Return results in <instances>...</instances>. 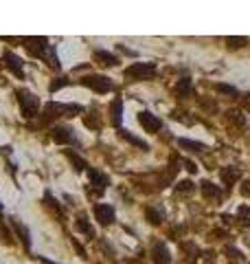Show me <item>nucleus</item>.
I'll use <instances>...</instances> for the list:
<instances>
[{
  "instance_id": "nucleus-9",
  "label": "nucleus",
  "mask_w": 250,
  "mask_h": 264,
  "mask_svg": "<svg viewBox=\"0 0 250 264\" xmlns=\"http://www.w3.org/2000/svg\"><path fill=\"white\" fill-rule=\"evenodd\" d=\"M138 124H141L143 130H147V132H158V130L162 128V121L156 115H151L149 110L138 112Z\"/></svg>"
},
{
  "instance_id": "nucleus-23",
  "label": "nucleus",
  "mask_w": 250,
  "mask_h": 264,
  "mask_svg": "<svg viewBox=\"0 0 250 264\" xmlns=\"http://www.w3.org/2000/svg\"><path fill=\"white\" fill-rule=\"evenodd\" d=\"M178 145H180V148H184V150H191V152H202V150H204L202 143H198V141H191V139H180Z\"/></svg>"
},
{
  "instance_id": "nucleus-29",
  "label": "nucleus",
  "mask_w": 250,
  "mask_h": 264,
  "mask_svg": "<svg viewBox=\"0 0 250 264\" xmlns=\"http://www.w3.org/2000/svg\"><path fill=\"white\" fill-rule=\"evenodd\" d=\"M215 91L217 93H226V95H233V97H237V91L233 86H226V84H215Z\"/></svg>"
},
{
  "instance_id": "nucleus-25",
  "label": "nucleus",
  "mask_w": 250,
  "mask_h": 264,
  "mask_svg": "<svg viewBox=\"0 0 250 264\" xmlns=\"http://www.w3.org/2000/svg\"><path fill=\"white\" fill-rule=\"evenodd\" d=\"M226 121L231 125H235V128H241V125H244V115H239L237 110H228L226 112Z\"/></svg>"
},
{
  "instance_id": "nucleus-5",
  "label": "nucleus",
  "mask_w": 250,
  "mask_h": 264,
  "mask_svg": "<svg viewBox=\"0 0 250 264\" xmlns=\"http://www.w3.org/2000/svg\"><path fill=\"white\" fill-rule=\"evenodd\" d=\"M51 137H53V141H55L57 145H75L77 143L75 130H73L71 125H64V124L53 125V128H51Z\"/></svg>"
},
{
  "instance_id": "nucleus-2",
  "label": "nucleus",
  "mask_w": 250,
  "mask_h": 264,
  "mask_svg": "<svg viewBox=\"0 0 250 264\" xmlns=\"http://www.w3.org/2000/svg\"><path fill=\"white\" fill-rule=\"evenodd\" d=\"M15 99L20 104V112H22L24 119H33L40 115V97L35 93H31L29 88H18L15 91Z\"/></svg>"
},
{
  "instance_id": "nucleus-10",
  "label": "nucleus",
  "mask_w": 250,
  "mask_h": 264,
  "mask_svg": "<svg viewBox=\"0 0 250 264\" xmlns=\"http://www.w3.org/2000/svg\"><path fill=\"white\" fill-rule=\"evenodd\" d=\"M171 255H169V249L165 247V242H154L151 245V262L154 264H169Z\"/></svg>"
},
{
  "instance_id": "nucleus-7",
  "label": "nucleus",
  "mask_w": 250,
  "mask_h": 264,
  "mask_svg": "<svg viewBox=\"0 0 250 264\" xmlns=\"http://www.w3.org/2000/svg\"><path fill=\"white\" fill-rule=\"evenodd\" d=\"M92 214H95V218L99 220V225H103V227H108L110 222H114V207L112 205L97 202V205L92 207Z\"/></svg>"
},
{
  "instance_id": "nucleus-24",
  "label": "nucleus",
  "mask_w": 250,
  "mask_h": 264,
  "mask_svg": "<svg viewBox=\"0 0 250 264\" xmlns=\"http://www.w3.org/2000/svg\"><path fill=\"white\" fill-rule=\"evenodd\" d=\"M68 84H71V82H68V77H66V75H59V77H55V79L48 84V91H51V93H57L59 88L68 86Z\"/></svg>"
},
{
  "instance_id": "nucleus-32",
  "label": "nucleus",
  "mask_w": 250,
  "mask_h": 264,
  "mask_svg": "<svg viewBox=\"0 0 250 264\" xmlns=\"http://www.w3.org/2000/svg\"><path fill=\"white\" fill-rule=\"evenodd\" d=\"M184 168L189 170V172H198V168H195V163H191V161H184Z\"/></svg>"
},
{
  "instance_id": "nucleus-13",
  "label": "nucleus",
  "mask_w": 250,
  "mask_h": 264,
  "mask_svg": "<svg viewBox=\"0 0 250 264\" xmlns=\"http://www.w3.org/2000/svg\"><path fill=\"white\" fill-rule=\"evenodd\" d=\"M92 60H95L97 64H101V66H117L118 64L117 55H112L110 51H103V48H97V51L92 53Z\"/></svg>"
},
{
  "instance_id": "nucleus-27",
  "label": "nucleus",
  "mask_w": 250,
  "mask_h": 264,
  "mask_svg": "<svg viewBox=\"0 0 250 264\" xmlns=\"http://www.w3.org/2000/svg\"><path fill=\"white\" fill-rule=\"evenodd\" d=\"M195 185L191 181H180L178 187H176V194H193Z\"/></svg>"
},
{
  "instance_id": "nucleus-21",
  "label": "nucleus",
  "mask_w": 250,
  "mask_h": 264,
  "mask_svg": "<svg viewBox=\"0 0 250 264\" xmlns=\"http://www.w3.org/2000/svg\"><path fill=\"white\" fill-rule=\"evenodd\" d=\"M14 238H15V235H14V231H11L9 227L5 225V222L0 220V242H2V245H7V247H11V245H14V242H15Z\"/></svg>"
},
{
  "instance_id": "nucleus-20",
  "label": "nucleus",
  "mask_w": 250,
  "mask_h": 264,
  "mask_svg": "<svg viewBox=\"0 0 250 264\" xmlns=\"http://www.w3.org/2000/svg\"><path fill=\"white\" fill-rule=\"evenodd\" d=\"M118 135L123 137V139L128 141V143H132V145H136V148H141V150H149V145L145 143V141H141L138 137H134V135H130L128 130H123V128H118Z\"/></svg>"
},
{
  "instance_id": "nucleus-17",
  "label": "nucleus",
  "mask_w": 250,
  "mask_h": 264,
  "mask_svg": "<svg viewBox=\"0 0 250 264\" xmlns=\"http://www.w3.org/2000/svg\"><path fill=\"white\" fill-rule=\"evenodd\" d=\"M64 156H66L68 161H71V165L77 170V172H84V170H86V172H88V168H90V165L86 163V161L79 156V154H75V152H73V150H64Z\"/></svg>"
},
{
  "instance_id": "nucleus-14",
  "label": "nucleus",
  "mask_w": 250,
  "mask_h": 264,
  "mask_svg": "<svg viewBox=\"0 0 250 264\" xmlns=\"http://www.w3.org/2000/svg\"><path fill=\"white\" fill-rule=\"evenodd\" d=\"M220 176H222L224 185L231 187V185H235V183L241 178V170L239 168H231V165H228V168H224L222 172H220Z\"/></svg>"
},
{
  "instance_id": "nucleus-18",
  "label": "nucleus",
  "mask_w": 250,
  "mask_h": 264,
  "mask_svg": "<svg viewBox=\"0 0 250 264\" xmlns=\"http://www.w3.org/2000/svg\"><path fill=\"white\" fill-rule=\"evenodd\" d=\"M202 194H204L206 201H220V198H222V189L217 187V185H213V183H208V181L202 183Z\"/></svg>"
},
{
  "instance_id": "nucleus-11",
  "label": "nucleus",
  "mask_w": 250,
  "mask_h": 264,
  "mask_svg": "<svg viewBox=\"0 0 250 264\" xmlns=\"http://www.w3.org/2000/svg\"><path fill=\"white\" fill-rule=\"evenodd\" d=\"M121 121H123V99L114 97L112 104H110V124L114 128H121Z\"/></svg>"
},
{
  "instance_id": "nucleus-33",
  "label": "nucleus",
  "mask_w": 250,
  "mask_h": 264,
  "mask_svg": "<svg viewBox=\"0 0 250 264\" xmlns=\"http://www.w3.org/2000/svg\"><path fill=\"white\" fill-rule=\"evenodd\" d=\"M40 262L42 264H55V262H51V260H46V258H40Z\"/></svg>"
},
{
  "instance_id": "nucleus-3",
  "label": "nucleus",
  "mask_w": 250,
  "mask_h": 264,
  "mask_svg": "<svg viewBox=\"0 0 250 264\" xmlns=\"http://www.w3.org/2000/svg\"><path fill=\"white\" fill-rule=\"evenodd\" d=\"M156 75V64L151 62H134L132 66L125 68V77L130 82H145Z\"/></svg>"
},
{
  "instance_id": "nucleus-8",
  "label": "nucleus",
  "mask_w": 250,
  "mask_h": 264,
  "mask_svg": "<svg viewBox=\"0 0 250 264\" xmlns=\"http://www.w3.org/2000/svg\"><path fill=\"white\" fill-rule=\"evenodd\" d=\"M9 222H11V227H14V235H18V240L22 242L24 249L31 251V233H29L27 225H22V222H20V218H15V216H11Z\"/></svg>"
},
{
  "instance_id": "nucleus-34",
  "label": "nucleus",
  "mask_w": 250,
  "mask_h": 264,
  "mask_svg": "<svg viewBox=\"0 0 250 264\" xmlns=\"http://www.w3.org/2000/svg\"><path fill=\"white\" fill-rule=\"evenodd\" d=\"M2 211H5V207H2V202H0V216H2Z\"/></svg>"
},
{
  "instance_id": "nucleus-30",
  "label": "nucleus",
  "mask_w": 250,
  "mask_h": 264,
  "mask_svg": "<svg viewBox=\"0 0 250 264\" xmlns=\"http://www.w3.org/2000/svg\"><path fill=\"white\" fill-rule=\"evenodd\" d=\"M241 108H244V110H250V93L241 95Z\"/></svg>"
},
{
  "instance_id": "nucleus-28",
  "label": "nucleus",
  "mask_w": 250,
  "mask_h": 264,
  "mask_svg": "<svg viewBox=\"0 0 250 264\" xmlns=\"http://www.w3.org/2000/svg\"><path fill=\"white\" fill-rule=\"evenodd\" d=\"M226 42L231 48H239V47H246V44H248V38H235V35H231V38H226Z\"/></svg>"
},
{
  "instance_id": "nucleus-19",
  "label": "nucleus",
  "mask_w": 250,
  "mask_h": 264,
  "mask_svg": "<svg viewBox=\"0 0 250 264\" xmlns=\"http://www.w3.org/2000/svg\"><path fill=\"white\" fill-rule=\"evenodd\" d=\"M84 125L90 130H101V119L97 115V110H90L88 115H84Z\"/></svg>"
},
{
  "instance_id": "nucleus-4",
  "label": "nucleus",
  "mask_w": 250,
  "mask_h": 264,
  "mask_svg": "<svg viewBox=\"0 0 250 264\" xmlns=\"http://www.w3.org/2000/svg\"><path fill=\"white\" fill-rule=\"evenodd\" d=\"M79 84H81V86H86V88H90V91L99 93V95H105V93L114 91L112 79H110V77H105V75H97V73H95V75L81 77Z\"/></svg>"
},
{
  "instance_id": "nucleus-6",
  "label": "nucleus",
  "mask_w": 250,
  "mask_h": 264,
  "mask_svg": "<svg viewBox=\"0 0 250 264\" xmlns=\"http://www.w3.org/2000/svg\"><path fill=\"white\" fill-rule=\"evenodd\" d=\"M2 62H5L7 71H11L18 79H24V62L15 55V53L11 51H5V55H2Z\"/></svg>"
},
{
  "instance_id": "nucleus-16",
  "label": "nucleus",
  "mask_w": 250,
  "mask_h": 264,
  "mask_svg": "<svg viewBox=\"0 0 250 264\" xmlns=\"http://www.w3.org/2000/svg\"><path fill=\"white\" fill-rule=\"evenodd\" d=\"M174 93H176V97H189V95H193V84H191V79L189 77H182L178 84H176V88H174Z\"/></svg>"
},
{
  "instance_id": "nucleus-15",
  "label": "nucleus",
  "mask_w": 250,
  "mask_h": 264,
  "mask_svg": "<svg viewBox=\"0 0 250 264\" xmlns=\"http://www.w3.org/2000/svg\"><path fill=\"white\" fill-rule=\"evenodd\" d=\"M75 227H77V231H79V233H86L88 238H95V229L90 227L88 216H86V214H77V218H75Z\"/></svg>"
},
{
  "instance_id": "nucleus-31",
  "label": "nucleus",
  "mask_w": 250,
  "mask_h": 264,
  "mask_svg": "<svg viewBox=\"0 0 250 264\" xmlns=\"http://www.w3.org/2000/svg\"><path fill=\"white\" fill-rule=\"evenodd\" d=\"M241 196H250V181H246L241 185Z\"/></svg>"
},
{
  "instance_id": "nucleus-1",
  "label": "nucleus",
  "mask_w": 250,
  "mask_h": 264,
  "mask_svg": "<svg viewBox=\"0 0 250 264\" xmlns=\"http://www.w3.org/2000/svg\"><path fill=\"white\" fill-rule=\"evenodd\" d=\"M81 112H84V106L81 104H57V101H48L42 108L40 125H53L61 117H77Z\"/></svg>"
},
{
  "instance_id": "nucleus-12",
  "label": "nucleus",
  "mask_w": 250,
  "mask_h": 264,
  "mask_svg": "<svg viewBox=\"0 0 250 264\" xmlns=\"http://www.w3.org/2000/svg\"><path fill=\"white\" fill-rule=\"evenodd\" d=\"M88 176H90L92 187H97V192H103V189L110 185V178L105 176V174H101L99 170H95V168H88Z\"/></svg>"
},
{
  "instance_id": "nucleus-22",
  "label": "nucleus",
  "mask_w": 250,
  "mask_h": 264,
  "mask_svg": "<svg viewBox=\"0 0 250 264\" xmlns=\"http://www.w3.org/2000/svg\"><path fill=\"white\" fill-rule=\"evenodd\" d=\"M44 205H46L48 209H53V211H55V216L64 218V209H61V205H59V202H57L55 198H53V196H51V194H48V192L44 194Z\"/></svg>"
},
{
  "instance_id": "nucleus-26",
  "label": "nucleus",
  "mask_w": 250,
  "mask_h": 264,
  "mask_svg": "<svg viewBox=\"0 0 250 264\" xmlns=\"http://www.w3.org/2000/svg\"><path fill=\"white\" fill-rule=\"evenodd\" d=\"M145 218L151 222V225H161V222H162L161 211L154 209V207H147V209H145Z\"/></svg>"
}]
</instances>
